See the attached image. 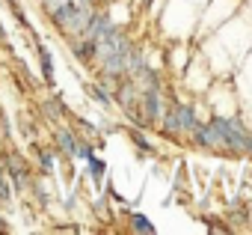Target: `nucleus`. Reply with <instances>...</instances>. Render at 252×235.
Returning <instances> with one entry per match:
<instances>
[{
  "mask_svg": "<svg viewBox=\"0 0 252 235\" xmlns=\"http://www.w3.org/2000/svg\"><path fill=\"white\" fill-rule=\"evenodd\" d=\"M42 72H45V78H48V80L54 78V72H51V54H48L45 48H42Z\"/></svg>",
  "mask_w": 252,
  "mask_h": 235,
  "instance_id": "6",
  "label": "nucleus"
},
{
  "mask_svg": "<svg viewBox=\"0 0 252 235\" xmlns=\"http://www.w3.org/2000/svg\"><path fill=\"white\" fill-rule=\"evenodd\" d=\"M60 143H63V149H65L68 155H74V152H77V143L71 140V134H68V131H60Z\"/></svg>",
  "mask_w": 252,
  "mask_h": 235,
  "instance_id": "4",
  "label": "nucleus"
},
{
  "mask_svg": "<svg viewBox=\"0 0 252 235\" xmlns=\"http://www.w3.org/2000/svg\"><path fill=\"white\" fill-rule=\"evenodd\" d=\"M134 229H137V232H149V235L155 232V226H152V223H149L146 217H140V214L134 217Z\"/></svg>",
  "mask_w": 252,
  "mask_h": 235,
  "instance_id": "5",
  "label": "nucleus"
},
{
  "mask_svg": "<svg viewBox=\"0 0 252 235\" xmlns=\"http://www.w3.org/2000/svg\"><path fill=\"white\" fill-rule=\"evenodd\" d=\"M51 164H54V161H51V155H48V152H42V167H45V170H48V167H51Z\"/></svg>",
  "mask_w": 252,
  "mask_h": 235,
  "instance_id": "11",
  "label": "nucleus"
},
{
  "mask_svg": "<svg viewBox=\"0 0 252 235\" xmlns=\"http://www.w3.org/2000/svg\"><path fill=\"white\" fill-rule=\"evenodd\" d=\"M92 95H95V98H98V101H104V104H107V101H110V98H107V92H104V89H92Z\"/></svg>",
  "mask_w": 252,
  "mask_h": 235,
  "instance_id": "10",
  "label": "nucleus"
},
{
  "mask_svg": "<svg viewBox=\"0 0 252 235\" xmlns=\"http://www.w3.org/2000/svg\"><path fill=\"white\" fill-rule=\"evenodd\" d=\"M143 101H146V119H158L160 116V92H158V86H149Z\"/></svg>",
  "mask_w": 252,
  "mask_h": 235,
  "instance_id": "3",
  "label": "nucleus"
},
{
  "mask_svg": "<svg viewBox=\"0 0 252 235\" xmlns=\"http://www.w3.org/2000/svg\"><path fill=\"white\" fill-rule=\"evenodd\" d=\"M89 167H92V176H95V179L104 173V164H101V161H95V158H89Z\"/></svg>",
  "mask_w": 252,
  "mask_h": 235,
  "instance_id": "8",
  "label": "nucleus"
},
{
  "mask_svg": "<svg viewBox=\"0 0 252 235\" xmlns=\"http://www.w3.org/2000/svg\"><path fill=\"white\" fill-rule=\"evenodd\" d=\"M211 125L220 131L225 149H246V146H249V137L243 134V125H240L237 119H222V116H217Z\"/></svg>",
  "mask_w": 252,
  "mask_h": 235,
  "instance_id": "1",
  "label": "nucleus"
},
{
  "mask_svg": "<svg viewBox=\"0 0 252 235\" xmlns=\"http://www.w3.org/2000/svg\"><path fill=\"white\" fill-rule=\"evenodd\" d=\"M196 125V116L187 104H175L172 113L166 116V131H190Z\"/></svg>",
  "mask_w": 252,
  "mask_h": 235,
  "instance_id": "2",
  "label": "nucleus"
},
{
  "mask_svg": "<svg viewBox=\"0 0 252 235\" xmlns=\"http://www.w3.org/2000/svg\"><path fill=\"white\" fill-rule=\"evenodd\" d=\"M6 196H9V188H6V176H3V173H0V199H3V202H6Z\"/></svg>",
  "mask_w": 252,
  "mask_h": 235,
  "instance_id": "9",
  "label": "nucleus"
},
{
  "mask_svg": "<svg viewBox=\"0 0 252 235\" xmlns=\"http://www.w3.org/2000/svg\"><path fill=\"white\" fill-rule=\"evenodd\" d=\"M246 149H249V152H252V137H249V146H246Z\"/></svg>",
  "mask_w": 252,
  "mask_h": 235,
  "instance_id": "12",
  "label": "nucleus"
},
{
  "mask_svg": "<svg viewBox=\"0 0 252 235\" xmlns=\"http://www.w3.org/2000/svg\"><path fill=\"white\" fill-rule=\"evenodd\" d=\"M68 0H45V6H48V12H57L60 6H65Z\"/></svg>",
  "mask_w": 252,
  "mask_h": 235,
  "instance_id": "7",
  "label": "nucleus"
}]
</instances>
